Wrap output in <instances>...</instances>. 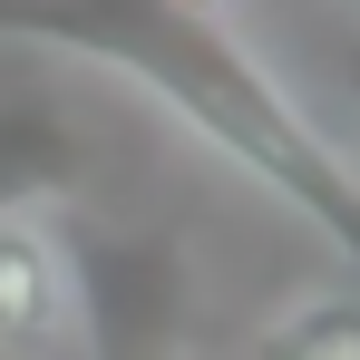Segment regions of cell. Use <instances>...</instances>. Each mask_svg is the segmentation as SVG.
<instances>
[{"label": "cell", "mask_w": 360, "mask_h": 360, "mask_svg": "<svg viewBox=\"0 0 360 360\" xmlns=\"http://www.w3.org/2000/svg\"><path fill=\"white\" fill-rule=\"evenodd\" d=\"M78 341V263L39 214H0V360H59Z\"/></svg>", "instance_id": "6da1fadb"}, {"label": "cell", "mask_w": 360, "mask_h": 360, "mask_svg": "<svg viewBox=\"0 0 360 360\" xmlns=\"http://www.w3.org/2000/svg\"><path fill=\"white\" fill-rule=\"evenodd\" d=\"M263 360H360V292H302L263 331Z\"/></svg>", "instance_id": "7a4b0ae2"}, {"label": "cell", "mask_w": 360, "mask_h": 360, "mask_svg": "<svg viewBox=\"0 0 360 360\" xmlns=\"http://www.w3.org/2000/svg\"><path fill=\"white\" fill-rule=\"evenodd\" d=\"M166 10H185V20H224L234 0H166Z\"/></svg>", "instance_id": "3957f363"}]
</instances>
